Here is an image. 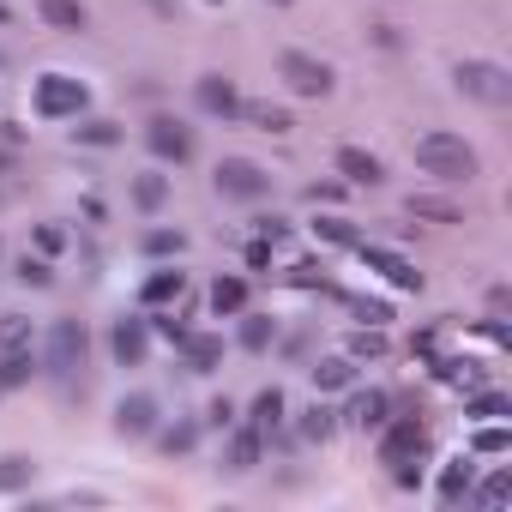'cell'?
I'll use <instances>...</instances> for the list:
<instances>
[{"mask_svg": "<svg viewBox=\"0 0 512 512\" xmlns=\"http://www.w3.org/2000/svg\"><path fill=\"white\" fill-rule=\"evenodd\" d=\"M410 157H416V169H422L428 181H440V187H464V181H476V175H482L476 145H470L464 133H446V127L422 133V139L410 145Z\"/></svg>", "mask_w": 512, "mask_h": 512, "instance_id": "cell-1", "label": "cell"}, {"mask_svg": "<svg viewBox=\"0 0 512 512\" xmlns=\"http://www.w3.org/2000/svg\"><path fill=\"white\" fill-rule=\"evenodd\" d=\"M37 356H43V380H55L61 392H73V380H79L85 362H91V332H85V320H73V314L49 320Z\"/></svg>", "mask_w": 512, "mask_h": 512, "instance_id": "cell-2", "label": "cell"}, {"mask_svg": "<svg viewBox=\"0 0 512 512\" xmlns=\"http://www.w3.org/2000/svg\"><path fill=\"white\" fill-rule=\"evenodd\" d=\"M374 458L392 470V464H428L434 458V434L422 422V410H392L380 428H374Z\"/></svg>", "mask_w": 512, "mask_h": 512, "instance_id": "cell-3", "label": "cell"}, {"mask_svg": "<svg viewBox=\"0 0 512 512\" xmlns=\"http://www.w3.org/2000/svg\"><path fill=\"white\" fill-rule=\"evenodd\" d=\"M452 91L470 97V103L506 109V103H512V73H506L500 61H488V55H464V61L452 67Z\"/></svg>", "mask_w": 512, "mask_h": 512, "instance_id": "cell-4", "label": "cell"}, {"mask_svg": "<svg viewBox=\"0 0 512 512\" xmlns=\"http://www.w3.org/2000/svg\"><path fill=\"white\" fill-rule=\"evenodd\" d=\"M31 109L43 115V121H79L85 109H91V91H85V79H73V73H37L31 79Z\"/></svg>", "mask_w": 512, "mask_h": 512, "instance_id": "cell-5", "label": "cell"}, {"mask_svg": "<svg viewBox=\"0 0 512 512\" xmlns=\"http://www.w3.org/2000/svg\"><path fill=\"white\" fill-rule=\"evenodd\" d=\"M211 187L229 199V205H266L272 199V169L253 163V157H223L211 169Z\"/></svg>", "mask_w": 512, "mask_h": 512, "instance_id": "cell-6", "label": "cell"}, {"mask_svg": "<svg viewBox=\"0 0 512 512\" xmlns=\"http://www.w3.org/2000/svg\"><path fill=\"white\" fill-rule=\"evenodd\" d=\"M278 79H284L290 97H314V103L338 91L332 61H320V55H308V49H284V55H278Z\"/></svg>", "mask_w": 512, "mask_h": 512, "instance_id": "cell-7", "label": "cell"}, {"mask_svg": "<svg viewBox=\"0 0 512 512\" xmlns=\"http://www.w3.org/2000/svg\"><path fill=\"white\" fill-rule=\"evenodd\" d=\"M139 139H145V151H151L163 169H187V163L199 157V133H193L187 121H175V115H151Z\"/></svg>", "mask_w": 512, "mask_h": 512, "instance_id": "cell-8", "label": "cell"}, {"mask_svg": "<svg viewBox=\"0 0 512 512\" xmlns=\"http://www.w3.org/2000/svg\"><path fill=\"white\" fill-rule=\"evenodd\" d=\"M151 344H157V338H151L145 308L109 320V362H115V368H145V362H151Z\"/></svg>", "mask_w": 512, "mask_h": 512, "instance_id": "cell-9", "label": "cell"}, {"mask_svg": "<svg viewBox=\"0 0 512 512\" xmlns=\"http://www.w3.org/2000/svg\"><path fill=\"white\" fill-rule=\"evenodd\" d=\"M350 253H356V260H362L368 272H380L392 290H404V296H422V272H416V260H404L398 247H380V241H368V235H362Z\"/></svg>", "mask_w": 512, "mask_h": 512, "instance_id": "cell-10", "label": "cell"}, {"mask_svg": "<svg viewBox=\"0 0 512 512\" xmlns=\"http://www.w3.org/2000/svg\"><path fill=\"white\" fill-rule=\"evenodd\" d=\"M260 464H266V434L253 428L247 416H235V422L223 428V470H229V476H253Z\"/></svg>", "mask_w": 512, "mask_h": 512, "instance_id": "cell-11", "label": "cell"}, {"mask_svg": "<svg viewBox=\"0 0 512 512\" xmlns=\"http://www.w3.org/2000/svg\"><path fill=\"white\" fill-rule=\"evenodd\" d=\"M241 103H247V97H241V85H235L229 73H199V79H193V109H199V115H211V121L229 127V121H241Z\"/></svg>", "mask_w": 512, "mask_h": 512, "instance_id": "cell-12", "label": "cell"}, {"mask_svg": "<svg viewBox=\"0 0 512 512\" xmlns=\"http://www.w3.org/2000/svg\"><path fill=\"white\" fill-rule=\"evenodd\" d=\"M398 410V398L386 386H350V404L338 410V428H356V434H374L386 416Z\"/></svg>", "mask_w": 512, "mask_h": 512, "instance_id": "cell-13", "label": "cell"}, {"mask_svg": "<svg viewBox=\"0 0 512 512\" xmlns=\"http://www.w3.org/2000/svg\"><path fill=\"white\" fill-rule=\"evenodd\" d=\"M169 199H175V175L157 163V169H139V175H127V205L139 211V217H163L169 211Z\"/></svg>", "mask_w": 512, "mask_h": 512, "instance_id": "cell-14", "label": "cell"}, {"mask_svg": "<svg viewBox=\"0 0 512 512\" xmlns=\"http://www.w3.org/2000/svg\"><path fill=\"white\" fill-rule=\"evenodd\" d=\"M157 422H163V398H157V392H127V398L115 404V434H121V440H151Z\"/></svg>", "mask_w": 512, "mask_h": 512, "instance_id": "cell-15", "label": "cell"}, {"mask_svg": "<svg viewBox=\"0 0 512 512\" xmlns=\"http://www.w3.org/2000/svg\"><path fill=\"white\" fill-rule=\"evenodd\" d=\"M199 440H205L199 410H175V416H163V422H157V434H151V446H157L163 458H193V452H199Z\"/></svg>", "mask_w": 512, "mask_h": 512, "instance_id": "cell-16", "label": "cell"}, {"mask_svg": "<svg viewBox=\"0 0 512 512\" xmlns=\"http://www.w3.org/2000/svg\"><path fill=\"white\" fill-rule=\"evenodd\" d=\"M278 314H266V308H241L235 314V350H247V356H272V344H278Z\"/></svg>", "mask_w": 512, "mask_h": 512, "instance_id": "cell-17", "label": "cell"}, {"mask_svg": "<svg viewBox=\"0 0 512 512\" xmlns=\"http://www.w3.org/2000/svg\"><path fill=\"white\" fill-rule=\"evenodd\" d=\"M332 169H338L344 187H386V163L368 145H338L332 151Z\"/></svg>", "mask_w": 512, "mask_h": 512, "instance_id": "cell-18", "label": "cell"}, {"mask_svg": "<svg viewBox=\"0 0 512 512\" xmlns=\"http://www.w3.org/2000/svg\"><path fill=\"white\" fill-rule=\"evenodd\" d=\"M290 434H296L302 446H326V440L338 434V410L326 404V392H314V404H302V410L290 416Z\"/></svg>", "mask_w": 512, "mask_h": 512, "instance_id": "cell-19", "label": "cell"}, {"mask_svg": "<svg viewBox=\"0 0 512 512\" xmlns=\"http://www.w3.org/2000/svg\"><path fill=\"white\" fill-rule=\"evenodd\" d=\"M187 296V272L175 266V260H163L157 272H145V284H139V308H175Z\"/></svg>", "mask_w": 512, "mask_h": 512, "instance_id": "cell-20", "label": "cell"}, {"mask_svg": "<svg viewBox=\"0 0 512 512\" xmlns=\"http://www.w3.org/2000/svg\"><path fill=\"white\" fill-rule=\"evenodd\" d=\"M247 302H253V284H247L241 272H217V278H211V290H205V308H211V320H235Z\"/></svg>", "mask_w": 512, "mask_h": 512, "instance_id": "cell-21", "label": "cell"}, {"mask_svg": "<svg viewBox=\"0 0 512 512\" xmlns=\"http://www.w3.org/2000/svg\"><path fill=\"white\" fill-rule=\"evenodd\" d=\"M470 482H476V452L464 446V452H452V458L440 464V482H434L440 506H464V500H470Z\"/></svg>", "mask_w": 512, "mask_h": 512, "instance_id": "cell-22", "label": "cell"}, {"mask_svg": "<svg viewBox=\"0 0 512 512\" xmlns=\"http://www.w3.org/2000/svg\"><path fill=\"white\" fill-rule=\"evenodd\" d=\"M428 374H434L440 386H452V392H476V386H488V368H482L476 356H446V350H440V356L428 362Z\"/></svg>", "mask_w": 512, "mask_h": 512, "instance_id": "cell-23", "label": "cell"}, {"mask_svg": "<svg viewBox=\"0 0 512 512\" xmlns=\"http://www.w3.org/2000/svg\"><path fill=\"white\" fill-rule=\"evenodd\" d=\"M308 380H314V392H350L362 380V362H350L344 350L338 356H308Z\"/></svg>", "mask_w": 512, "mask_h": 512, "instance_id": "cell-24", "label": "cell"}, {"mask_svg": "<svg viewBox=\"0 0 512 512\" xmlns=\"http://www.w3.org/2000/svg\"><path fill=\"white\" fill-rule=\"evenodd\" d=\"M133 253H139V260H181V253H187V229H169V223H151V229H139L133 235Z\"/></svg>", "mask_w": 512, "mask_h": 512, "instance_id": "cell-25", "label": "cell"}, {"mask_svg": "<svg viewBox=\"0 0 512 512\" xmlns=\"http://www.w3.org/2000/svg\"><path fill=\"white\" fill-rule=\"evenodd\" d=\"M175 350H181V368L187 374H217L223 368V338L217 332H187Z\"/></svg>", "mask_w": 512, "mask_h": 512, "instance_id": "cell-26", "label": "cell"}, {"mask_svg": "<svg viewBox=\"0 0 512 512\" xmlns=\"http://www.w3.org/2000/svg\"><path fill=\"white\" fill-rule=\"evenodd\" d=\"M43 374V356H37V344H25V350H0V398L7 392H19V386H31Z\"/></svg>", "mask_w": 512, "mask_h": 512, "instance_id": "cell-27", "label": "cell"}, {"mask_svg": "<svg viewBox=\"0 0 512 512\" xmlns=\"http://www.w3.org/2000/svg\"><path fill=\"white\" fill-rule=\"evenodd\" d=\"M37 19L49 31H61V37H79L91 25V7H85V0H37Z\"/></svg>", "mask_w": 512, "mask_h": 512, "instance_id": "cell-28", "label": "cell"}, {"mask_svg": "<svg viewBox=\"0 0 512 512\" xmlns=\"http://www.w3.org/2000/svg\"><path fill=\"white\" fill-rule=\"evenodd\" d=\"M247 422L260 428V434L284 428V422H290V398H284V386H260V392H253V404H247Z\"/></svg>", "mask_w": 512, "mask_h": 512, "instance_id": "cell-29", "label": "cell"}, {"mask_svg": "<svg viewBox=\"0 0 512 512\" xmlns=\"http://www.w3.org/2000/svg\"><path fill=\"white\" fill-rule=\"evenodd\" d=\"M121 139H127V133H121V121H115V115H91V109H85V115L73 121V145H91V151H115Z\"/></svg>", "mask_w": 512, "mask_h": 512, "instance_id": "cell-30", "label": "cell"}, {"mask_svg": "<svg viewBox=\"0 0 512 512\" xmlns=\"http://www.w3.org/2000/svg\"><path fill=\"white\" fill-rule=\"evenodd\" d=\"M332 302H338L356 326H386V320H392V302H386V296H368V290H344V284H338Z\"/></svg>", "mask_w": 512, "mask_h": 512, "instance_id": "cell-31", "label": "cell"}, {"mask_svg": "<svg viewBox=\"0 0 512 512\" xmlns=\"http://www.w3.org/2000/svg\"><path fill=\"white\" fill-rule=\"evenodd\" d=\"M464 422H512V398L500 386H476L464 392Z\"/></svg>", "mask_w": 512, "mask_h": 512, "instance_id": "cell-32", "label": "cell"}, {"mask_svg": "<svg viewBox=\"0 0 512 512\" xmlns=\"http://www.w3.org/2000/svg\"><path fill=\"white\" fill-rule=\"evenodd\" d=\"M506 500H512V470H506V464H494L488 476H476V482H470V500H464V506L494 512V506H506Z\"/></svg>", "mask_w": 512, "mask_h": 512, "instance_id": "cell-33", "label": "cell"}, {"mask_svg": "<svg viewBox=\"0 0 512 512\" xmlns=\"http://www.w3.org/2000/svg\"><path fill=\"white\" fill-rule=\"evenodd\" d=\"M31 482H37L31 452H0V494H31Z\"/></svg>", "mask_w": 512, "mask_h": 512, "instance_id": "cell-34", "label": "cell"}, {"mask_svg": "<svg viewBox=\"0 0 512 512\" xmlns=\"http://www.w3.org/2000/svg\"><path fill=\"white\" fill-rule=\"evenodd\" d=\"M386 350H392L386 326H356V332L344 338V356H350V362H386Z\"/></svg>", "mask_w": 512, "mask_h": 512, "instance_id": "cell-35", "label": "cell"}, {"mask_svg": "<svg viewBox=\"0 0 512 512\" xmlns=\"http://www.w3.org/2000/svg\"><path fill=\"white\" fill-rule=\"evenodd\" d=\"M13 278H19L25 290H55V260H49V253H19V260H13Z\"/></svg>", "mask_w": 512, "mask_h": 512, "instance_id": "cell-36", "label": "cell"}, {"mask_svg": "<svg viewBox=\"0 0 512 512\" xmlns=\"http://www.w3.org/2000/svg\"><path fill=\"white\" fill-rule=\"evenodd\" d=\"M308 229H314V241H326V247H356V241H362V229H356L350 217H338V211H326V217H314Z\"/></svg>", "mask_w": 512, "mask_h": 512, "instance_id": "cell-37", "label": "cell"}, {"mask_svg": "<svg viewBox=\"0 0 512 512\" xmlns=\"http://www.w3.org/2000/svg\"><path fill=\"white\" fill-rule=\"evenodd\" d=\"M314 332H320V326H296L290 338L278 332V344H272V356H278V362H290V368H308V356H314Z\"/></svg>", "mask_w": 512, "mask_h": 512, "instance_id": "cell-38", "label": "cell"}, {"mask_svg": "<svg viewBox=\"0 0 512 512\" xmlns=\"http://www.w3.org/2000/svg\"><path fill=\"white\" fill-rule=\"evenodd\" d=\"M241 121H253V127H260V133H290V127H296L284 103H253V97L241 103Z\"/></svg>", "mask_w": 512, "mask_h": 512, "instance_id": "cell-39", "label": "cell"}, {"mask_svg": "<svg viewBox=\"0 0 512 512\" xmlns=\"http://www.w3.org/2000/svg\"><path fill=\"white\" fill-rule=\"evenodd\" d=\"M470 452H476V458H500V452H512V428H506V422H476Z\"/></svg>", "mask_w": 512, "mask_h": 512, "instance_id": "cell-40", "label": "cell"}, {"mask_svg": "<svg viewBox=\"0 0 512 512\" xmlns=\"http://www.w3.org/2000/svg\"><path fill=\"white\" fill-rule=\"evenodd\" d=\"M284 284H296V290H320V296H338V284L326 278V266H320V260H302V266H290V272H284Z\"/></svg>", "mask_w": 512, "mask_h": 512, "instance_id": "cell-41", "label": "cell"}, {"mask_svg": "<svg viewBox=\"0 0 512 512\" xmlns=\"http://www.w3.org/2000/svg\"><path fill=\"white\" fill-rule=\"evenodd\" d=\"M404 211H410V217H434V223H464V211H458V205L428 199V193H410V199H404Z\"/></svg>", "mask_w": 512, "mask_h": 512, "instance_id": "cell-42", "label": "cell"}, {"mask_svg": "<svg viewBox=\"0 0 512 512\" xmlns=\"http://www.w3.org/2000/svg\"><path fill=\"white\" fill-rule=\"evenodd\" d=\"M25 344H37L31 314H0V350H25Z\"/></svg>", "mask_w": 512, "mask_h": 512, "instance_id": "cell-43", "label": "cell"}, {"mask_svg": "<svg viewBox=\"0 0 512 512\" xmlns=\"http://www.w3.org/2000/svg\"><path fill=\"white\" fill-rule=\"evenodd\" d=\"M241 260H247V272H272V266H278V241H266V235H253V241L241 247Z\"/></svg>", "mask_w": 512, "mask_h": 512, "instance_id": "cell-44", "label": "cell"}, {"mask_svg": "<svg viewBox=\"0 0 512 512\" xmlns=\"http://www.w3.org/2000/svg\"><path fill=\"white\" fill-rule=\"evenodd\" d=\"M67 241H73V235H67L61 223H37V229H31V247L49 253V260H55V253H67Z\"/></svg>", "mask_w": 512, "mask_h": 512, "instance_id": "cell-45", "label": "cell"}, {"mask_svg": "<svg viewBox=\"0 0 512 512\" xmlns=\"http://www.w3.org/2000/svg\"><path fill=\"white\" fill-rule=\"evenodd\" d=\"M440 338H446V326H422V332H410V356L428 368V362L440 356Z\"/></svg>", "mask_w": 512, "mask_h": 512, "instance_id": "cell-46", "label": "cell"}, {"mask_svg": "<svg viewBox=\"0 0 512 512\" xmlns=\"http://www.w3.org/2000/svg\"><path fill=\"white\" fill-rule=\"evenodd\" d=\"M290 229H296V223H290L284 211H260V217H253V235H266V241H278V247L290 241Z\"/></svg>", "mask_w": 512, "mask_h": 512, "instance_id": "cell-47", "label": "cell"}, {"mask_svg": "<svg viewBox=\"0 0 512 512\" xmlns=\"http://www.w3.org/2000/svg\"><path fill=\"white\" fill-rule=\"evenodd\" d=\"M235 416H241V410H235V398H211V404H205V410H199V422H205V428H211V434H223V428H229V422H235Z\"/></svg>", "mask_w": 512, "mask_h": 512, "instance_id": "cell-48", "label": "cell"}, {"mask_svg": "<svg viewBox=\"0 0 512 512\" xmlns=\"http://www.w3.org/2000/svg\"><path fill=\"white\" fill-rule=\"evenodd\" d=\"M476 332H482V338H488L494 350H506V344H512V326H506L500 314H488V320H476Z\"/></svg>", "mask_w": 512, "mask_h": 512, "instance_id": "cell-49", "label": "cell"}, {"mask_svg": "<svg viewBox=\"0 0 512 512\" xmlns=\"http://www.w3.org/2000/svg\"><path fill=\"white\" fill-rule=\"evenodd\" d=\"M344 193H350L344 181H308V199H314V205H338Z\"/></svg>", "mask_w": 512, "mask_h": 512, "instance_id": "cell-50", "label": "cell"}, {"mask_svg": "<svg viewBox=\"0 0 512 512\" xmlns=\"http://www.w3.org/2000/svg\"><path fill=\"white\" fill-rule=\"evenodd\" d=\"M0 145L19 151V145H25V127H19V121H0Z\"/></svg>", "mask_w": 512, "mask_h": 512, "instance_id": "cell-51", "label": "cell"}, {"mask_svg": "<svg viewBox=\"0 0 512 512\" xmlns=\"http://www.w3.org/2000/svg\"><path fill=\"white\" fill-rule=\"evenodd\" d=\"M79 211H85L91 223H103V199H97V193H85V199H79Z\"/></svg>", "mask_w": 512, "mask_h": 512, "instance_id": "cell-52", "label": "cell"}, {"mask_svg": "<svg viewBox=\"0 0 512 512\" xmlns=\"http://www.w3.org/2000/svg\"><path fill=\"white\" fill-rule=\"evenodd\" d=\"M13 169H19V151H13V145H0V175H13Z\"/></svg>", "mask_w": 512, "mask_h": 512, "instance_id": "cell-53", "label": "cell"}, {"mask_svg": "<svg viewBox=\"0 0 512 512\" xmlns=\"http://www.w3.org/2000/svg\"><path fill=\"white\" fill-rule=\"evenodd\" d=\"M145 7H151L157 19H175V0H145Z\"/></svg>", "mask_w": 512, "mask_h": 512, "instance_id": "cell-54", "label": "cell"}, {"mask_svg": "<svg viewBox=\"0 0 512 512\" xmlns=\"http://www.w3.org/2000/svg\"><path fill=\"white\" fill-rule=\"evenodd\" d=\"M0 25H13V7H7V0H0Z\"/></svg>", "mask_w": 512, "mask_h": 512, "instance_id": "cell-55", "label": "cell"}, {"mask_svg": "<svg viewBox=\"0 0 512 512\" xmlns=\"http://www.w3.org/2000/svg\"><path fill=\"white\" fill-rule=\"evenodd\" d=\"M7 67H13V55H7V49H0V73H7Z\"/></svg>", "mask_w": 512, "mask_h": 512, "instance_id": "cell-56", "label": "cell"}, {"mask_svg": "<svg viewBox=\"0 0 512 512\" xmlns=\"http://www.w3.org/2000/svg\"><path fill=\"white\" fill-rule=\"evenodd\" d=\"M272 7H296V0H272Z\"/></svg>", "mask_w": 512, "mask_h": 512, "instance_id": "cell-57", "label": "cell"}, {"mask_svg": "<svg viewBox=\"0 0 512 512\" xmlns=\"http://www.w3.org/2000/svg\"><path fill=\"white\" fill-rule=\"evenodd\" d=\"M0 260H7V247H0Z\"/></svg>", "mask_w": 512, "mask_h": 512, "instance_id": "cell-58", "label": "cell"}, {"mask_svg": "<svg viewBox=\"0 0 512 512\" xmlns=\"http://www.w3.org/2000/svg\"><path fill=\"white\" fill-rule=\"evenodd\" d=\"M211 7H217V0H211Z\"/></svg>", "mask_w": 512, "mask_h": 512, "instance_id": "cell-59", "label": "cell"}]
</instances>
